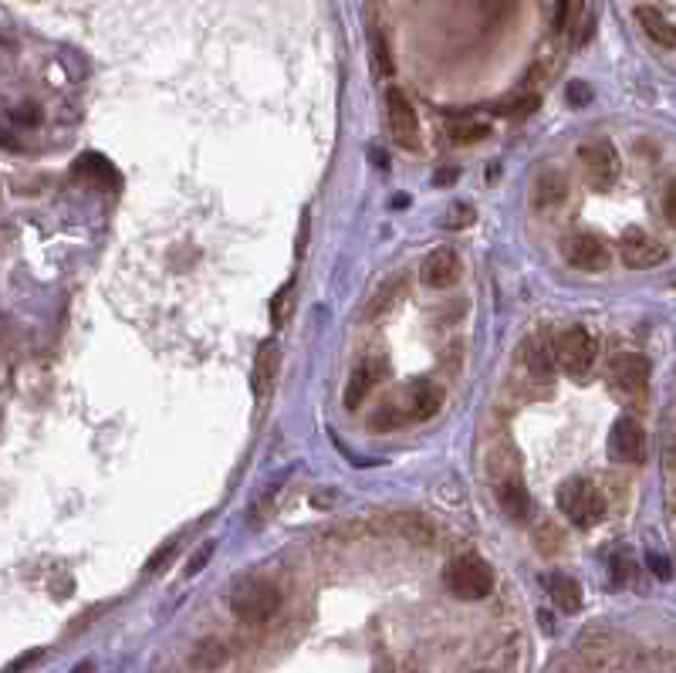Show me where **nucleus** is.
I'll return each instance as SVG.
<instances>
[{"label": "nucleus", "mask_w": 676, "mask_h": 673, "mask_svg": "<svg viewBox=\"0 0 676 673\" xmlns=\"http://www.w3.org/2000/svg\"><path fill=\"white\" fill-rule=\"evenodd\" d=\"M227 606H230V613L240 619V623L264 626V623H271V619L278 616L281 592H278L274 582L257 579V575H247V579H240L237 586L230 589Z\"/></svg>", "instance_id": "f257e3e1"}, {"label": "nucleus", "mask_w": 676, "mask_h": 673, "mask_svg": "<svg viewBox=\"0 0 676 673\" xmlns=\"http://www.w3.org/2000/svg\"><path fill=\"white\" fill-rule=\"evenodd\" d=\"M443 586L450 589L453 599L480 602L494 592V569L480 555H457L443 572Z\"/></svg>", "instance_id": "f03ea898"}, {"label": "nucleus", "mask_w": 676, "mask_h": 673, "mask_svg": "<svg viewBox=\"0 0 676 673\" xmlns=\"http://www.w3.org/2000/svg\"><path fill=\"white\" fill-rule=\"evenodd\" d=\"M558 508H562V515L578 528H592L606 518V498H602L599 487L592 481H585V477H572V481L562 484V491H558Z\"/></svg>", "instance_id": "7ed1b4c3"}, {"label": "nucleus", "mask_w": 676, "mask_h": 673, "mask_svg": "<svg viewBox=\"0 0 676 673\" xmlns=\"http://www.w3.org/2000/svg\"><path fill=\"white\" fill-rule=\"evenodd\" d=\"M555 362L572 379H582L595 362V339L582 325H572L555 339Z\"/></svg>", "instance_id": "20e7f679"}, {"label": "nucleus", "mask_w": 676, "mask_h": 673, "mask_svg": "<svg viewBox=\"0 0 676 673\" xmlns=\"http://www.w3.org/2000/svg\"><path fill=\"white\" fill-rule=\"evenodd\" d=\"M386 115H389V132H393L396 143L409 149V153H416V149H420V119H416L413 102H409L396 85L386 92Z\"/></svg>", "instance_id": "39448f33"}, {"label": "nucleus", "mask_w": 676, "mask_h": 673, "mask_svg": "<svg viewBox=\"0 0 676 673\" xmlns=\"http://www.w3.org/2000/svg\"><path fill=\"white\" fill-rule=\"evenodd\" d=\"M578 156H582V166H585V180L592 183L595 190H609L612 183L619 180V153L612 143H589L578 149Z\"/></svg>", "instance_id": "423d86ee"}, {"label": "nucleus", "mask_w": 676, "mask_h": 673, "mask_svg": "<svg viewBox=\"0 0 676 673\" xmlns=\"http://www.w3.org/2000/svg\"><path fill=\"white\" fill-rule=\"evenodd\" d=\"M619 254H622V261H626V268H633V271L656 268V264L666 261V247L660 241H653V237H649L646 230H639V227L622 230Z\"/></svg>", "instance_id": "0eeeda50"}, {"label": "nucleus", "mask_w": 676, "mask_h": 673, "mask_svg": "<svg viewBox=\"0 0 676 673\" xmlns=\"http://www.w3.org/2000/svg\"><path fill=\"white\" fill-rule=\"evenodd\" d=\"M609 450H612V457L622 460V464H643V460H646V430H643V423L633 420V416H619V420L612 423Z\"/></svg>", "instance_id": "6e6552de"}, {"label": "nucleus", "mask_w": 676, "mask_h": 673, "mask_svg": "<svg viewBox=\"0 0 676 673\" xmlns=\"http://www.w3.org/2000/svg\"><path fill=\"white\" fill-rule=\"evenodd\" d=\"M565 258L578 271H606L609 268V247L595 234H575L565 244Z\"/></svg>", "instance_id": "1a4fd4ad"}, {"label": "nucleus", "mask_w": 676, "mask_h": 673, "mask_svg": "<svg viewBox=\"0 0 676 673\" xmlns=\"http://www.w3.org/2000/svg\"><path fill=\"white\" fill-rule=\"evenodd\" d=\"M420 278L423 285L430 288H450L453 281L460 278V258L453 247H437V251H430L420 264Z\"/></svg>", "instance_id": "9d476101"}, {"label": "nucleus", "mask_w": 676, "mask_h": 673, "mask_svg": "<svg viewBox=\"0 0 676 673\" xmlns=\"http://www.w3.org/2000/svg\"><path fill=\"white\" fill-rule=\"evenodd\" d=\"M612 383L622 393H643L649 383V359L639 356V352H622V356L612 359Z\"/></svg>", "instance_id": "9b49d317"}, {"label": "nucleus", "mask_w": 676, "mask_h": 673, "mask_svg": "<svg viewBox=\"0 0 676 673\" xmlns=\"http://www.w3.org/2000/svg\"><path fill=\"white\" fill-rule=\"evenodd\" d=\"M443 410V389L437 383H413L406 393V420H433Z\"/></svg>", "instance_id": "f8f14e48"}, {"label": "nucleus", "mask_w": 676, "mask_h": 673, "mask_svg": "<svg viewBox=\"0 0 676 673\" xmlns=\"http://www.w3.org/2000/svg\"><path fill=\"white\" fill-rule=\"evenodd\" d=\"M497 504H501V511L511 521H528L531 518V498L528 491H524L521 477H497Z\"/></svg>", "instance_id": "ddd939ff"}, {"label": "nucleus", "mask_w": 676, "mask_h": 673, "mask_svg": "<svg viewBox=\"0 0 676 673\" xmlns=\"http://www.w3.org/2000/svg\"><path fill=\"white\" fill-rule=\"evenodd\" d=\"M278 369H281V349L278 342H264L261 349H257V359H254V373H251V383H254V393L264 396L271 393L274 379H278Z\"/></svg>", "instance_id": "4468645a"}, {"label": "nucleus", "mask_w": 676, "mask_h": 673, "mask_svg": "<svg viewBox=\"0 0 676 673\" xmlns=\"http://www.w3.org/2000/svg\"><path fill=\"white\" fill-rule=\"evenodd\" d=\"M545 589H548V596L555 599V606L562 609V613H578V609H582V586H578L572 575L548 572L545 575Z\"/></svg>", "instance_id": "2eb2a0df"}, {"label": "nucleus", "mask_w": 676, "mask_h": 673, "mask_svg": "<svg viewBox=\"0 0 676 673\" xmlns=\"http://www.w3.org/2000/svg\"><path fill=\"white\" fill-rule=\"evenodd\" d=\"M636 21L646 31L649 41H656L660 48H676V28L656 7H636Z\"/></svg>", "instance_id": "dca6fc26"}, {"label": "nucleus", "mask_w": 676, "mask_h": 673, "mask_svg": "<svg viewBox=\"0 0 676 673\" xmlns=\"http://www.w3.org/2000/svg\"><path fill=\"white\" fill-rule=\"evenodd\" d=\"M524 366H528V373L538 379V383H551V376H555V349L545 342V339H531L528 349H524Z\"/></svg>", "instance_id": "f3484780"}, {"label": "nucleus", "mask_w": 676, "mask_h": 673, "mask_svg": "<svg viewBox=\"0 0 676 673\" xmlns=\"http://www.w3.org/2000/svg\"><path fill=\"white\" fill-rule=\"evenodd\" d=\"M565 193H568L565 176H558V173H541V176H538V183H535V207H551V203L565 200Z\"/></svg>", "instance_id": "a211bd4d"}, {"label": "nucleus", "mask_w": 676, "mask_h": 673, "mask_svg": "<svg viewBox=\"0 0 676 673\" xmlns=\"http://www.w3.org/2000/svg\"><path fill=\"white\" fill-rule=\"evenodd\" d=\"M369 389H372V373L366 366H359L349 376V383H345V410H359L362 400L369 396Z\"/></svg>", "instance_id": "6ab92c4d"}, {"label": "nucleus", "mask_w": 676, "mask_h": 673, "mask_svg": "<svg viewBox=\"0 0 676 673\" xmlns=\"http://www.w3.org/2000/svg\"><path fill=\"white\" fill-rule=\"evenodd\" d=\"M224 663H227V653H224V646H220L217 640L200 643L197 650H193V657H190V667H197V670H220Z\"/></svg>", "instance_id": "aec40b11"}, {"label": "nucleus", "mask_w": 676, "mask_h": 673, "mask_svg": "<svg viewBox=\"0 0 676 673\" xmlns=\"http://www.w3.org/2000/svg\"><path fill=\"white\" fill-rule=\"evenodd\" d=\"M399 423H406V413H403V406H393V403L379 406V413L372 416V427L376 430H396Z\"/></svg>", "instance_id": "412c9836"}, {"label": "nucleus", "mask_w": 676, "mask_h": 673, "mask_svg": "<svg viewBox=\"0 0 676 673\" xmlns=\"http://www.w3.org/2000/svg\"><path fill=\"white\" fill-rule=\"evenodd\" d=\"M487 132L491 129L480 126V122H460V126L450 129V136H453V143H477V139H484Z\"/></svg>", "instance_id": "4be33fe9"}, {"label": "nucleus", "mask_w": 676, "mask_h": 673, "mask_svg": "<svg viewBox=\"0 0 676 673\" xmlns=\"http://www.w3.org/2000/svg\"><path fill=\"white\" fill-rule=\"evenodd\" d=\"M291 281H284V285L278 288V295L271 298V322L274 325H281L284 322V312H288V298H291Z\"/></svg>", "instance_id": "5701e85b"}, {"label": "nucleus", "mask_w": 676, "mask_h": 673, "mask_svg": "<svg viewBox=\"0 0 676 673\" xmlns=\"http://www.w3.org/2000/svg\"><path fill=\"white\" fill-rule=\"evenodd\" d=\"M535 542H538L541 552L551 555V552H558V545H562V535H558V531L551 528V525H541V528H538V538H535Z\"/></svg>", "instance_id": "b1692460"}, {"label": "nucleus", "mask_w": 676, "mask_h": 673, "mask_svg": "<svg viewBox=\"0 0 676 673\" xmlns=\"http://www.w3.org/2000/svg\"><path fill=\"white\" fill-rule=\"evenodd\" d=\"M173 548H176V542H166L163 548H159V552L153 555V559L146 562V572H159V569H163L166 559H169V555H173Z\"/></svg>", "instance_id": "393cba45"}, {"label": "nucleus", "mask_w": 676, "mask_h": 673, "mask_svg": "<svg viewBox=\"0 0 676 673\" xmlns=\"http://www.w3.org/2000/svg\"><path fill=\"white\" fill-rule=\"evenodd\" d=\"M572 4L575 0H555V31H565L568 14H572Z\"/></svg>", "instance_id": "a878e982"}, {"label": "nucleus", "mask_w": 676, "mask_h": 673, "mask_svg": "<svg viewBox=\"0 0 676 673\" xmlns=\"http://www.w3.org/2000/svg\"><path fill=\"white\" fill-rule=\"evenodd\" d=\"M663 214H666V220L676 227V180L666 187V197H663Z\"/></svg>", "instance_id": "bb28decb"}, {"label": "nucleus", "mask_w": 676, "mask_h": 673, "mask_svg": "<svg viewBox=\"0 0 676 673\" xmlns=\"http://www.w3.org/2000/svg\"><path fill=\"white\" fill-rule=\"evenodd\" d=\"M376 61H379V72H382V75L393 72V61H389V48H386V41H382V38H376Z\"/></svg>", "instance_id": "cd10ccee"}, {"label": "nucleus", "mask_w": 676, "mask_h": 673, "mask_svg": "<svg viewBox=\"0 0 676 673\" xmlns=\"http://www.w3.org/2000/svg\"><path fill=\"white\" fill-rule=\"evenodd\" d=\"M649 565H653V569H656V579H663V582H666V579H670V575H673L670 562H666L663 555H656V552H649Z\"/></svg>", "instance_id": "c85d7f7f"}, {"label": "nucleus", "mask_w": 676, "mask_h": 673, "mask_svg": "<svg viewBox=\"0 0 676 673\" xmlns=\"http://www.w3.org/2000/svg\"><path fill=\"white\" fill-rule=\"evenodd\" d=\"M210 555H213V545H203V548H200V555H197V559H193V562H190V575H197V572H200V565H203V562H207V559H210Z\"/></svg>", "instance_id": "c756f323"}, {"label": "nucleus", "mask_w": 676, "mask_h": 673, "mask_svg": "<svg viewBox=\"0 0 676 673\" xmlns=\"http://www.w3.org/2000/svg\"><path fill=\"white\" fill-rule=\"evenodd\" d=\"M41 115L34 112V109H24V112H17V122H28V126H34V122H38Z\"/></svg>", "instance_id": "7c9ffc66"}, {"label": "nucleus", "mask_w": 676, "mask_h": 673, "mask_svg": "<svg viewBox=\"0 0 676 673\" xmlns=\"http://www.w3.org/2000/svg\"><path fill=\"white\" fill-rule=\"evenodd\" d=\"M572 99H575V102H585V99H589V92H585V88H582V82H575V85H572Z\"/></svg>", "instance_id": "2f4dec72"}]
</instances>
